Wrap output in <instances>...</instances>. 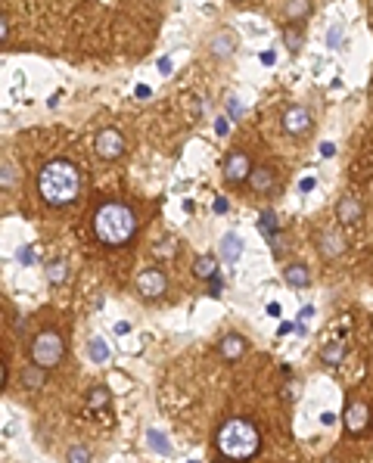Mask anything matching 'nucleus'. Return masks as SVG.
I'll list each match as a JSON object with an SVG mask.
<instances>
[{
  "mask_svg": "<svg viewBox=\"0 0 373 463\" xmlns=\"http://www.w3.org/2000/svg\"><path fill=\"white\" fill-rule=\"evenodd\" d=\"M315 317V308H302V311H299V324H305V320H311Z\"/></svg>",
  "mask_w": 373,
  "mask_h": 463,
  "instance_id": "obj_38",
  "label": "nucleus"
},
{
  "mask_svg": "<svg viewBox=\"0 0 373 463\" xmlns=\"http://www.w3.org/2000/svg\"><path fill=\"white\" fill-rule=\"evenodd\" d=\"M16 180H19V168L10 162V159H3V165H0V187L10 190V187H16Z\"/></svg>",
  "mask_w": 373,
  "mask_h": 463,
  "instance_id": "obj_25",
  "label": "nucleus"
},
{
  "mask_svg": "<svg viewBox=\"0 0 373 463\" xmlns=\"http://www.w3.org/2000/svg\"><path fill=\"white\" fill-rule=\"evenodd\" d=\"M342 354H345V345H342V342H336V339H333L330 345H324V352H321V361H324L326 367H336L339 361H342Z\"/></svg>",
  "mask_w": 373,
  "mask_h": 463,
  "instance_id": "obj_22",
  "label": "nucleus"
},
{
  "mask_svg": "<svg viewBox=\"0 0 373 463\" xmlns=\"http://www.w3.org/2000/svg\"><path fill=\"white\" fill-rule=\"evenodd\" d=\"M209 283H212V286H209V292H212V295H221V277H218V274L209 280Z\"/></svg>",
  "mask_w": 373,
  "mask_h": 463,
  "instance_id": "obj_36",
  "label": "nucleus"
},
{
  "mask_svg": "<svg viewBox=\"0 0 373 463\" xmlns=\"http://www.w3.org/2000/svg\"><path fill=\"white\" fill-rule=\"evenodd\" d=\"M333 152H336V150H333V143H321V156H324V159H330Z\"/></svg>",
  "mask_w": 373,
  "mask_h": 463,
  "instance_id": "obj_39",
  "label": "nucleus"
},
{
  "mask_svg": "<svg viewBox=\"0 0 373 463\" xmlns=\"http://www.w3.org/2000/svg\"><path fill=\"white\" fill-rule=\"evenodd\" d=\"M342 252H345L342 233H336V230L321 233V255H324V258H336V255H342Z\"/></svg>",
  "mask_w": 373,
  "mask_h": 463,
  "instance_id": "obj_14",
  "label": "nucleus"
},
{
  "mask_svg": "<svg viewBox=\"0 0 373 463\" xmlns=\"http://www.w3.org/2000/svg\"><path fill=\"white\" fill-rule=\"evenodd\" d=\"M152 252H156L159 258H171V255L177 252V240H175V237H165V240H159V243L152 246Z\"/></svg>",
  "mask_w": 373,
  "mask_h": 463,
  "instance_id": "obj_28",
  "label": "nucleus"
},
{
  "mask_svg": "<svg viewBox=\"0 0 373 463\" xmlns=\"http://www.w3.org/2000/svg\"><path fill=\"white\" fill-rule=\"evenodd\" d=\"M16 258L22 261V265H35V252H31V246H22V249L16 252Z\"/></svg>",
  "mask_w": 373,
  "mask_h": 463,
  "instance_id": "obj_32",
  "label": "nucleus"
},
{
  "mask_svg": "<svg viewBox=\"0 0 373 463\" xmlns=\"http://www.w3.org/2000/svg\"><path fill=\"white\" fill-rule=\"evenodd\" d=\"M134 97H137V100H150V97H152V91H150L146 84H137V87H134Z\"/></svg>",
  "mask_w": 373,
  "mask_h": 463,
  "instance_id": "obj_35",
  "label": "nucleus"
},
{
  "mask_svg": "<svg viewBox=\"0 0 373 463\" xmlns=\"http://www.w3.org/2000/svg\"><path fill=\"white\" fill-rule=\"evenodd\" d=\"M171 65H175V63H171V56H162V59H159V63H156L159 75H162V78H168L171 72H175V69H171Z\"/></svg>",
  "mask_w": 373,
  "mask_h": 463,
  "instance_id": "obj_30",
  "label": "nucleus"
},
{
  "mask_svg": "<svg viewBox=\"0 0 373 463\" xmlns=\"http://www.w3.org/2000/svg\"><path fill=\"white\" fill-rule=\"evenodd\" d=\"M233 3H243V0H233Z\"/></svg>",
  "mask_w": 373,
  "mask_h": 463,
  "instance_id": "obj_46",
  "label": "nucleus"
},
{
  "mask_svg": "<svg viewBox=\"0 0 373 463\" xmlns=\"http://www.w3.org/2000/svg\"><path fill=\"white\" fill-rule=\"evenodd\" d=\"M233 50H237V35H233L230 29H224V31H218V35H212L209 53H212L215 59H228Z\"/></svg>",
  "mask_w": 373,
  "mask_h": 463,
  "instance_id": "obj_9",
  "label": "nucleus"
},
{
  "mask_svg": "<svg viewBox=\"0 0 373 463\" xmlns=\"http://www.w3.org/2000/svg\"><path fill=\"white\" fill-rule=\"evenodd\" d=\"M215 212H228V199H215Z\"/></svg>",
  "mask_w": 373,
  "mask_h": 463,
  "instance_id": "obj_44",
  "label": "nucleus"
},
{
  "mask_svg": "<svg viewBox=\"0 0 373 463\" xmlns=\"http://www.w3.org/2000/svg\"><path fill=\"white\" fill-rule=\"evenodd\" d=\"M69 460H90V451H84V448H72V451H69Z\"/></svg>",
  "mask_w": 373,
  "mask_h": 463,
  "instance_id": "obj_34",
  "label": "nucleus"
},
{
  "mask_svg": "<svg viewBox=\"0 0 373 463\" xmlns=\"http://www.w3.org/2000/svg\"><path fill=\"white\" fill-rule=\"evenodd\" d=\"M258 230L264 233V240H268V243H274L277 240V230H280V221H277V214L274 212H262V221H258Z\"/></svg>",
  "mask_w": 373,
  "mask_h": 463,
  "instance_id": "obj_19",
  "label": "nucleus"
},
{
  "mask_svg": "<svg viewBox=\"0 0 373 463\" xmlns=\"http://www.w3.org/2000/svg\"><path fill=\"white\" fill-rule=\"evenodd\" d=\"M146 441H150V448H152L156 454H171L168 439H165V435L159 432V429H150V432H146Z\"/></svg>",
  "mask_w": 373,
  "mask_h": 463,
  "instance_id": "obj_27",
  "label": "nucleus"
},
{
  "mask_svg": "<svg viewBox=\"0 0 373 463\" xmlns=\"http://www.w3.org/2000/svg\"><path fill=\"white\" fill-rule=\"evenodd\" d=\"M339 41H342V29H339V25H330V31H326V47L336 50Z\"/></svg>",
  "mask_w": 373,
  "mask_h": 463,
  "instance_id": "obj_29",
  "label": "nucleus"
},
{
  "mask_svg": "<svg viewBox=\"0 0 373 463\" xmlns=\"http://www.w3.org/2000/svg\"><path fill=\"white\" fill-rule=\"evenodd\" d=\"M292 330H296V324H280V327H277L280 336H286V333H292Z\"/></svg>",
  "mask_w": 373,
  "mask_h": 463,
  "instance_id": "obj_40",
  "label": "nucleus"
},
{
  "mask_svg": "<svg viewBox=\"0 0 373 463\" xmlns=\"http://www.w3.org/2000/svg\"><path fill=\"white\" fill-rule=\"evenodd\" d=\"M78 190H81V178H78V168L65 159H56V162H47L41 174H38V193L47 205H69L78 199Z\"/></svg>",
  "mask_w": 373,
  "mask_h": 463,
  "instance_id": "obj_1",
  "label": "nucleus"
},
{
  "mask_svg": "<svg viewBox=\"0 0 373 463\" xmlns=\"http://www.w3.org/2000/svg\"><path fill=\"white\" fill-rule=\"evenodd\" d=\"M333 420H336V414H330V411H324V414H321V423H324V426H330Z\"/></svg>",
  "mask_w": 373,
  "mask_h": 463,
  "instance_id": "obj_42",
  "label": "nucleus"
},
{
  "mask_svg": "<svg viewBox=\"0 0 373 463\" xmlns=\"http://www.w3.org/2000/svg\"><path fill=\"white\" fill-rule=\"evenodd\" d=\"M283 280L289 286H308L311 283V271L305 265H286L283 267Z\"/></svg>",
  "mask_w": 373,
  "mask_h": 463,
  "instance_id": "obj_17",
  "label": "nucleus"
},
{
  "mask_svg": "<svg viewBox=\"0 0 373 463\" xmlns=\"http://www.w3.org/2000/svg\"><path fill=\"white\" fill-rule=\"evenodd\" d=\"M137 292L143 295V299H162V295L168 292V280H165L162 271L150 267V271L137 274Z\"/></svg>",
  "mask_w": 373,
  "mask_h": 463,
  "instance_id": "obj_6",
  "label": "nucleus"
},
{
  "mask_svg": "<svg viewBox=\"0 0 373 463\" xmlns=\"http://www.w3.org/2000/svg\"><path fill=\"white\" fill-rule=\"evenodd\" d=\"M44 382H47V367L31 361V367H25V370H22V386L29 389V392H38Z\"/></svg>",
  "mask_w": 373,
  "mask_h": 463,
  "instance_id": "obj_15",
  "label": "nucleus"
},
{
  "mask_svg": "<svg viewBox=\"0 0 373 463\" xmlns=\"http://www.w3.org/2000/svg\"><path fill=\"white\" fill-rule=\"evenodd\" d=\"M93 230L106 246H125L137 233V218L128 205L122 203H106L93 214Z\"/></svg>",
  "mask_w": 373,
  "mask_h": 463,
  "instance_id": "obj_2",
  "label": "nucleus"
},
{
  "mask_svg": "<svg viewBox=\"0 0 373 463\" xmlns=\"http://www.w3.org/2000/svg\"><path fill=\"white\" fill-rule=\"evenodd\" d=\"M109 389H103V386H97V389H90V395H88V407L90 411H103L106 405H109Z\"/></svg>",
  "mask_w": 373,
  "mask_h": 463,
  "instance_id": "obj_24",
  "label": "nucleus"
},
{
  "mask_svg": "<svg viewBox=\"0 0 373 463\" xmlns=\"http://www.w3.org/2000/svg\"><path fill=\"white\" fill-rule=\"evenodd\" d=\"M215 131L224 137V134H228V122H224V118H218V122H215Z\"/></svg>",
  "mask_w": 373,
  "mask_h": 463,
  "instance_id": "obj_41",
  "label": "nucleus"
},
{
  "mask_svg": "<svg viewBox=\"0 0 373 463\" xmlns=\"http://www.w3.org/2000/svg\"><path fill=\"white\" fill-rule=\"evenodd\" d=\"M215 441H218V451H221L224 457L246 460V457H252V454L258 451V445H262V435H258V429L252 426L249 420L233 417V420H228L221 429H218Z\"/></svg>",
  "mask_w": 373,
  "mask_h": 463,
  "instance_id": "obj_3",
  "label": "nucleus"
},
{
  "mask_svg": "<svg viewBox=\"0 0 373 463\" xmlns=\"http://www.w3.org/2000/svg\"><path fill=\"white\" fill-rule=\"evenodd\" d=\"M193 274H196L199 280H212L218 274V261L212 258V255H199V258L193 261Z\"/></svg>",
  "mask_w": 373,
  "mask_h": 463,
  "instance_id": "obj_18",
  "label": "nucleus"
},
{
  "mask_svg": "<svg viewBox=\"0 0 373 463\" xmlns=\"http://www.w3.org/2000/svg\"><path fill=\"white\" fill-rule=\"evenodd\" d=\"M311 127V112L305 109V106H286L283 109V131L292 134V137H299V134H305Z\"/></svg>",
  "mask_w": 373,
  "mask_h": 463,
  "instance_id": "obj_8",
  "label": "nucleus"
},
{
  "mask_svg": "<svg viewBox=\"0 0 373 463\" xmlns=\"http://www.w3.org/2000/svg\"><path fill=\"white\" fill-rule=\"evenodd\" d=\"M249 187H252V193H274V187H277L274 171L271 168H252Z\"/></svg>",
  "mask_w": 373,
  "mask_h": 463,
  "instance_id": "obj_12",
  "label": "nucleus"
},
{
  "mask_svg": "<svg viewBox=\"0 0 373 463\" xmlns=\"http://www.w3.org/2000/svg\"><path fill=\"white\" fill-rule=\"evenodd\" d=\"M0 41H10V16H6V13H3V16H0Z\"/></svg>",
  "mask_w": 373,
  "mask_h": 463,
  "instance_id": "obj_33",
  "label": "nucleus"
},
{
  "mask_svg": "<svg viewBox=\"0 0 373 463\" xmlns=\"http://www.w3.org/2000/svg\"><path fill=\"white\" fill-rule=\"evenodd\" d=\"M239 255H243V240H239L237 233H224V240H221V258L228 261V265H233Z\"/></svg>",
  "mask_w": 373,
  "mask_h": 463,
  "instance_id": "obj_16",
  "label": "nucleus"
},
{
  "mask_svg": "<svg viewBox=\"0 0 373 463\" xmlns=\"http://www.w3.org/2000/svg\"><path fill=\"white\" fill-rule=\"evenodd\" d=\"M93 150H97L100 159H118L125 152V137L116 131V127H103V131L97 134V140H93Z\"/></svg>",
  "mask_w": 373,
  "mask_h": 463,
  "instance_id": "obj_5",
  "label": "nucleus"
},
{
  "mask_svg": "<svg viewBox=\"0 0 373 463\" xmlns=\"http://www.w3.org/2000/svg\"><path fill=\"white\" fill-rule=\"evenodd\" d=\"M315 184H317L315 178H305L302 184H299V190H302V193H311V190H315Z\"/></svg>",
  "mask_w": 373,
  "mask_h": 463,
  "instance_id": "obj_37",
  "label": "nucleus"
},
{
  "mask_svg": "<svg viewBox=\"0 0 373 463\" xmlns=\"http://www.w3.org/2000/svg\"><path fill=\"white\" fill-rule=\"evenodd\" d=\"M29 354H31V361L35 364H41V367H56L59 361L65 358V342L59 333H53V330H44V333H38L35 339H31V345H29Z\"/></svg>",
  "mask_w": 373,
  "mask_h": 463,
  "instance_id": "obj_4",
  "label": "nucleus"
},
{
  "mask_svg": "<svg viewBox=\"0 0 373 463\" xmlns=\"http://www.w3.org/2000/svg\"><path fill=\"white\" fill-rule=\"evenodd\" d=\"M128 330H131L128 324H116V333H118V336H125V333H128Z\"/></svg>",
  "mask_w": 373,
  "mask_h": 463,
  "instance_id": "obj_45",
  "label": "nucleus"
},
{
  "mask_svg": "<svg viewBox=\"0 0 373 463\" xmlns=\"http://www.w3.org/2000/svg\"><path fill=\"white\" fill-rule=\"evenodd\" d=\"M367 423H370L367 405H349V411H345V429H349V432H355V435L364 432Z\"/></svg>",
  "mask_w": 373,
  "mask_h": 463,
  "instance_id": "obj_10",
  "label": "nucleus"
},
{
  "mask_svg": "<svg viewBox=\"0 0 373 463\" xmlns=\"http://www.w3.org/2000/svg\"><path fill=\"white\" fill-rule=\"evenodd\" d=\"M252 174V162L246 152H230L228 162H224V180L228 184H243V180H249Z\"/></svg>",
  "mask_w": 373,
  "mask_h": 463,
  "instance_id": "obj_7",
  "label": "nucleus"
},
{
  "mask_svg": "<svg viewBox=\"0 0 373 463\" xmlns=\"http://www.w3.org/2000/svg\"><path fill=\"white\" fill-rule=\"evenodd\" d=\"M308 13H311V0H286V10H283L286 19L299 22V19H305Z\"/></svg>",
  "mask_w": 373,
  "mask_h": 463,
  "instance_id": "obj_20",
  "label": "nucleus"
},
{
  "mask_svg": "<svg viewBox=\"0 0 373 463\" xmlns=\"http://www.w3.org/2000/svg\"><path fill=\"white\" fill-rule=\"evenodd\" d=\"M47 280H50L53 286H63L65 280H69V265H65V261H50V265H47Z\"/></svg>",
  "mask_w": 373,
  "mask_h": 463,
  "instance_id": "obj_21",
  "label": "nucleus"
},
{
  "mask_svg": "<svg viewBox=\"0 0 373 463\" xmlns=\"http://www.w3.org/2000/svg\"><path fill=\"white\" fill-rule=\"evenodd\" d=\"M228 116H230V118H239V116H243V106H239L237 97H228Z\"/></svg>",
  "mask_w": 373,
  "mask_h": 463,
  "instance_id": "obj_31",
  "label": "nucleus"
},
{
  "mask_svg": "<svg viewBox=\"0 0 373 463\" xmlns=\"http://www.w3.org/2000/svg\"><path fill=\"white\" fill-rule=\"evenodd\" d=\"M88 354H90V361L93 364H103V361H109V342H103V339H90V345H88Z\"/></svg>",
  "mask_w": 373,
  "mask_h": 463,
  "instance_id": "obj_23",
  "label": "nucleus"
},
{
  "mask_svg": "<svg viewBox=\"0 0 373 463\" xmlns=\"http://www.w3.org/2000/svg\"><path fill=\"white\" fill-rule=\"evenodd\" d=\"M218 352H221V358H228V361L243 358V352H246V339L239 336V333H228V336L218 342Z\"/></svg>",
  "mask_w": 373,
  "mask_h": 463,
  "instance_id": "obj_13",
  "label": "nucleus"
},
{
  "mask_svg": "<svg viewBox=\"0 0 373 463\" xmlns=\"http://www.w3.org/2000/svg\"><path fill=\"white\" fill-rule=\"evenodd\" d=\"M274 59H277V56H274L271 50H268V53H262V63H264V65H274Z\"/></svg>",
  "mask_w": 373,
  "mask_h": 463,
  "instance_id": "obj_43",
  "label": "nucleus"
},
{
  "mask_svg": "<svg viewBox=\"0 0 373 463\" xmlns=\"http://www.w3.org/2000/svg\"><path fill=\"white\" fill-rule=\"evenodd\" d=\"M302 29H296V25H289V29H283V44H286V50L289 53H299L302 50Z\"/></svg>",
  "mask_w": 373,
  "mask_h": 463,
  "instance_id": "obj_26",
  "label": "nucleus"
},
{
  "mask_svg": "<svg viewBox=\"0 0 373 463\" xmlns=\"http://www.w3.org/2000/svg\"><path fill=\"white\" fill-rule=\"evenodd\" d=\"M336 218L342 221V224H358V221L364 218L361 203H358V199H351V196L339 199V205H336Z\"/></svg>",
  "mask_w": 373,
  "mask_h": 463,
  "instance_id": "obj_11",
  "label": "nucleus"
}]
</instances>
